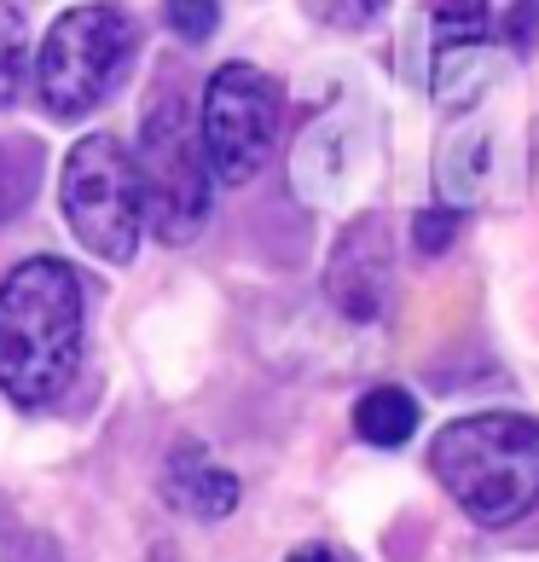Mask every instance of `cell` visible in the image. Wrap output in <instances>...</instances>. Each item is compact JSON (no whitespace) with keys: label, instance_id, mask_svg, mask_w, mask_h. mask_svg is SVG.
<instances>
[{"label":"cell","instance_id":"cell-1","mask_svg":"<svg viewBox=\"0 0 539 562\" xmlns=\"http://www.w3.org/2000/svg\"><path fill=\"white\" fill-rule=\"evenodd\" d=\"M81 366V279L35 256L0 279V389L18 406H53Z\"/></svg>","mask_w":539,"mask_h":562},{"label":"cell","instance_id":"cell-2","mask_svg":"<svg viewBox=\"0 0 539 562\" xmlns=\"http://www.w3.org/2000/svg\"><path fill=\"white\" fill-rule=\"evenodd\" d=\"M429 470L470 522L505 528L539 505V424L523 412H475L429 441Z\"/></svg>","mask_w":539,"mask_h":562},{"label":"cell","instance_id":"cell-3","mask_svg":"<svg viewBox=\"0 0 539 562\" xmlns=\"http://www.w3.org/2000/svg\"><path fill=\"white\" fill-rule=\"evenodd\" d=\"M139 53V24L128 7H111V0H93V7H70L41 41L35 58V93L47 116H88L93 105L122 88Z\"/></svg>","mask_w":539,"mask_h":562},{"label":"cell","instance_id":"cell-4","mask_svg":"<svg viewBox=\"0 0 539 562\" xmlns=\"http://www.w3.org/2000/svg\"><path fill=\"white\" fill-rule=\"evenodd\" d=\"M58 203H65V221L88 256L111 261V267L134 261L145 198H139V169L116 134H88L65 157Z\"/></svg>","mask_w":539,"mask_h":562},{"label":"cell","instance_id":"cell-5","mask_svg":"<svg viewBox=\"0 0 539 562\" xmlns=\"http://www.w3.org/2000/svg\"><path fill=\"white\" fill-rule=\"evenodd\" d=\"M139 198L145 215L169 244L198 238L203 215H210V157H203V134L175 93H157L151 111L139 122Z\"/></svg>","mask_w":539,"mask_h":562},{"label":"cell","instance_id":"cell-6","mask_svg":"<svg viewBox=\"0 0 539 562\" xmlns=\"http://www.w3.org/2000/svg\"><path fill=\"white\" fill-rule=\"evenodd\" d=\"M203 157L210 175L226 186H244L267 157H273L279 134V88L256 65H226L210 76L203 93Z\"/></svg>","mask_w":539,"mask_h":562},{"label":"cell","instance_id":"cell-7","mask_svg":"<svg viewBox=\"0 0 539 562\" xmlns=\"http://www.w3.org/2000/svg\"><path fill=\"white\" fill-rule=\"evenodd\" d=\"M424 58V81L435 93V105L459 111L475 105L482 88L499 70V53H493V7L487 0H424L418 24H412Z\"/></svg>","mask_w":539,"mask_h":562},{"label":"cell","instance_id":"cell-8","mask_svg":"<svg viewBox=\"0 0 539 562\" xmlns=\"http://www.w3.org/2000/svg\"><path fill=\"white\" fill-rule=\"evenodd\" d=\"M389 290H395V249H389V226L378 215H360L343 226L325 261V296L343 319L371 325L389 314Z\"/></svg>","mask_w":539,"mask_h":562},{"label":"cell","instance_id":"cell-9","mask_svg":"<svg viewBox=\"0 0 539 562\" xmlns=\"http://www.w3.org/2000/svg\"><path fill=\"white\" fill-rule=\"evenodd\" d=\"M162 493H169V505L186 510V516H203V522H221V516L238 510V475L210 458L198 441H180L169 452V464H162Z\"/></svg>","mask_w":539,"mask_h":562},{"label":"cell","instance_id":"cell-10","mask_svg":"<svg viewBox=\"0 0 539 562\" xmlns=\"http://www.w3.org/2000/svg\"><path fill=\"white\" fill-rule=\"evenodd\" d=\"M435 180H441V198L452 210H464V203H482L487 186L499 180V128L482 116H470L464 128H452L441 157H435Z\"/></svg>","mask_w":539,"mask_h":562},{"label":"cell","instance_id":"cell-11","mask_svg":"<svg viewBox=\"0 0 539 562\" xmlns=\"http://www.w3.org/2000/svg\"><path fill=\"white\" fill-rule=\"evenodd\" d=\"M355 429L371 447H406L412 429H418V401L406 389H371L355 406Z\"/></svg>","mask_w":539,"mask_h":562},{"label":"cell","instance_id":"cell-12","mask_svg":"<svg viewBox=\"0 0 539 562\" xmlns=\"http://www.w3.org/2000/svg\"><path fill=\"white\" fill-rule=\"evenodd\" d=\"M24 70H30V24L18 7L0 0V111L18 99V88H24Z\"/></svg>","mask_w":539,"mask_h":562},{"label":"cell","instance_id":"cell-13","mask_svg":"<svg viewBox=\"0 0 539 562\" xmlns=\"http://www.w3.org/2000/svg\"><path fill=\"white\" fill-rule=\"evenodd\" d=\"M307 12L330 30H371L389 12V0H307Z\"/></svg>","mask_w":539,"mask_h":562},{"label":"cell","instance_id":"cell-14","mask_svg":"<svg viewBox=\"0 0 539 562\" xmlns=\"http://www.w3.org/2000/svg\"><path fill=\"white\" fill-rule=\"evenodd\" d=\"M215 24H221V7L215 0H169V30L180 35V41H210L215 35Z\"/></svg>","mask_w":539,"mask_h":562},{"label":"cell","instance_id":"cell-15","mask_svg":"<svg viewBox=\"0 0 539 562\" xmlns=\"http://www.w3.org/2000/svg\"><path fill=\"white\" fill-rule=\"evenodd\" d=\"M452 238H459V210H452V203L447 210H424L418 221H412V244H418L424 256H441Z\"/></svg>","mask_w":539,"mask_h":562},{"label":"cell","instance_id":"cell-16","mask_svg":"<svg viewBox=\"0 0 539 562\" xmlns=\"http://www.w3.org/2000/svg\"><path fill=\"white\" fill-rule=\"evenodd\" d=\"M18 198H24V180L12 175V157H7V145H0V221L18 210Z\"/></svg>","mask_w":539,"mask_h":562},{"label":"cell","instance_id":"cell-17","mask_svg":"<svg viewBox=\"0 0 539 562\" xmlns=\"http://www.w3.org/2000/svg\"><path fill=\"white\" fill-rule=\"evenodd\" d=\"M290 562H355V557L337 546H302V551H290Z\"/></svg>","mask_w":539,"mask_h":562}]
</instances>
